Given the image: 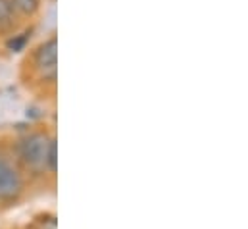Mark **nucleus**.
Segmentation results:
<instances>
[{
	"instance_id": "obj_4",
	"label": "nucleus",
	"mask_w": 248,
	"mask_h": 229,
	"mask_svg": "<svg viewBox=\"0 0 248 229\" xmlns=\"http://www.w3.org/2000/svg\"><path fill=\"white\" fill-rule=\"evenodd\" d=\"M12 8L23 16H35L41 8V0H10Z\"/></svg>"
},
{
	"instance_id": "obj_1",
	"label": "nucleus",
	"mask_w": 248,
	"mask_h": 229,
	"mask_svg": "<svg viewBox=\"0 0 248 229\" xmlns=\"http://www.w3.org/2000/svg\"><path fill=\"white\" fill-rule=\"evenodd\" d=\"M48 147H50V137L46 133H29L19 141V158L21 162L35 170H46V154H48Z\"/></svg>"
},
{
	"instance_id": "obj_5",
	"label": "nucleus",
	"mask_w": 248,
	"mask_h": 229,
	"mask_svg": "<svg viewBox=\"0 0 248 229\" xmlns=\"http://www.w3.org/2000/svg\"><path fill=\"white\" fill-rule=\"evenodd\" d=\"M29 39H31V31H23V33H19V35H14V37L6 43V47H8L10 52H21V50L27 47Z\"/></svg>"
},
{
	"instance_id": "obj_6",
	"label": "nucleus",
	"mask_w": 248,
	"mask_h": 229,
	"mask_svg": "<svg viewBox=\"0 0 248 229\" xmlns=\"http://www.w3.org/2000/svg\"><path fill=\"white\" fill-rule=\"evenodd\" d=\"M56 168H58V145L56 139H50V147L46 154V170L50 173H56Z\"/></svg>"
},
{
	"instance_id": "obj_7",
	"label": "nucleus",
	"mask_w": 248,
	"mask_h": 229,
	"mask_svg": "<svg viewBox=\"0 0 248 229\" xmlns=\"http://www.w3.org/2000/svg\"><path fill=\"white\" fill-rule=\"evenodd\" d=\"M12 16H14V8L10 0H0V29L12 23Z\"/></svg>"
},
{
	"instance_id": "obj_2",
	"label": "nucleus",
	"mask_w": 248,
	"mask_h": 229,
	"mask_svg": "<svg viewBox=\"0 0 248 229\" xmlns=\"http://www.w3.org/2000/svg\"><path fill=\"white\" fill-rule=\"evenodd\" d=\"M35 64L43 73V79H48L50 83L56 81L58 75V39L52 35L48 41H45L35 50Z\"/></svg>"
},
{
	"instance_id": "obj_3",
	"label": "nucleus",
	"mask_w": 248,
	"mask_h": 229,
	"mask_svg": "<svg viewBox=\"0 0 248 229\" xmlns=\"http://www.w3.org/2000/svg\"><path fill=\"white\" fill-rule=\"evenodd\" d=\"M23 191V179L6 158L0 156V198L2 200H14Z\"/></svg>"
}]
</instances>
